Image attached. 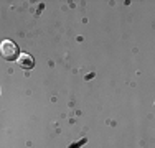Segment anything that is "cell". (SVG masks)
<instances>
[{
    "label": "cell",
    "instance_id": "cell-2",
    "mask_svg": "<svg viewBox=\"0 0 155 148\" xmlns=\"http://www.w3.org/2000/svg\"><path fill=\"white\" fill-rule=\"evenodd\" d=\"M17 63L21 69H31L33 66H35V59H33V56L28 53H21L20 56L17 58Z\"/></svg>",
    "mask_w": 155,
    "mask_h": 148
},
{
    "label": "cell",
    "instance_id": "cell-1",
    "mask_svg": "<svg viewBox=\"0 0 155 148\" xmlns=\"http://www.w3.org/2000/svg\"><path fill=\"white\" fill-rule=\"evenodd\" d=\"M0 56L7 61H13L20 56V51H18L17 43H13L12 40H3L0 43Z\"/></svg>",
    "mask_w": 155,
    "mask_h": 148
}]
</instances>
